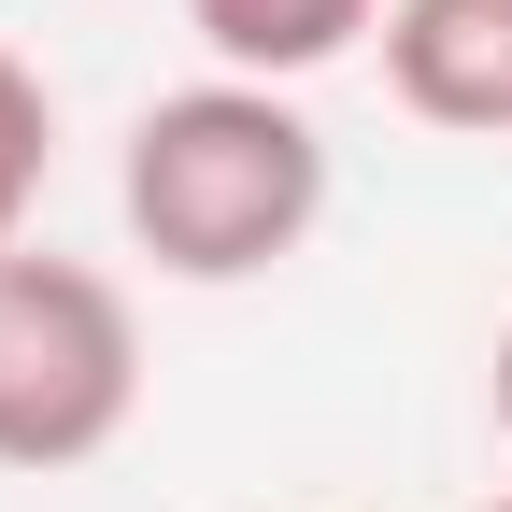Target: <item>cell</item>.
<instances>
[{
    "label": "cell",
    "instance_id": "obj_3",
    "mask_svg": "<svg viewBox=\"0 0 512 512\" xmlns=\"http://www.w3.org/2000/svg\"><path fill=\"white\" fill-rule=\"evenodd\" d=\"M384 86L413 128L512 143V0H384Z\"/></svg>",
    "mask_w": 512,
    "mask_h": 512
},
{
    "label": "cell",
    "instance_id": "obj_6",
    "mask_svg": "<svg viewBox=\"0 0 512 512\" xmlns=\"http://www.w3.org/2000/svg\"><path fill=\"white\" fill-rule=\"evenodd\" d=\"M498 441H512V328H498Z\"/></svg>",
    "mask_w": 512,
    "mask_h": 512
},
{
    "label": "cell",
    "instance_id": "obj_7",
    "mask_svg": "<svg viewBox=\"0 0 512 512\" xmlns=\"http://www.w3.org/2000/svg\"><path fill=\"white\" fill-rule=\"evenodd\" d=\"M484 512H512V498H484Z\"/></svg>",
    "mask_w": 512,
    "mask_h": 512
},
{
    "label": "cell",
    "instance_id": "obj_2",
    "mask_svg": "<svg viewBox=\"0 0 512 512\" xmlns=\"http://www.w3.org/2000/svg\"><path fill=\"white\" fill-rule=\"evenodd\" d=\"M143 413V313L114 271L15 242L0 256V470H86Z\"/></svg>",
    "mask_w": 512,
    "mask_h": 512
},
{
    "label": "cell",
    "instance_id": "obj_5",
    "mask_svg": "<svg viewBox=\"0 0 512 512\" xmlns=\"http://www.w3.org/2000/svg\"><path fill=\"white\" fill-rule=\"evenodd\" d=\"M43 171H57V100L15 43H0V256L29 242V200H43Z\"/></svg>",
    "mask_w": 512,
    "mask_h": 512
},
{
    "label": "cell",
    "instance_id": "obj_4",
    "mask_svg": "<svg viewBox=\"0 0 512 512\" xmlns=\"http://www.w3.org/2000/svg\"><path fill=\"white\" fill-rule=\"evenodd\" d=\"M185 29L214 43V72L299 86V72H328V57H356L384 29V0H185Z\"/></svg>",
    "mask_w": 512,
    "mask_h": 512
},
{
    "label": "cell",
    "instance_id": "obj_1",
    "mask_svg": "<svg viewBox=\"0 0 512 512\" xmlns=\"http://www.w3.org/2000/svg\"><path fill=\"white\" fill-rule=\"evenodd\" d=\"M114 214L171 285H256L328 228V128L256 72H200L128 114Z\"/></svg>",
    "mask_w": 512,
    "mask_h": 512
}]
</instances>
